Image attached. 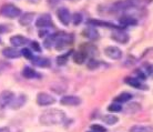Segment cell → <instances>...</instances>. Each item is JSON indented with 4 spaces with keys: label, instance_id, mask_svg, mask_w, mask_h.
<instances>
[{
    "label": "cell",
    "instance_id": "cell-22",
    "mask_svg": "<svg viewBox=\"0 0 153 132\" xmlns=\"http://www.w3.org/2000/svg\"><path fill=\"white\" fill-rule=\"evenodd\" d=\"M130 132H152V128L146 125H133L130 128Z\"/></svg>",
    "mask_w": 153,
    "mask_h": 132
},
{
    "label": "cell",
    "instance_id": "cell-36",
    "mask_svg": "<svg viewBox=\"0 0 153 132\" xmlns=\"http://www.w3.org/2000/svg\"><path fill=\"white\" fill-rule=\"evenodd\" d=\"M0 132H10V130H9V128L4 127V128H0Z\"/></svg>",
    "mask_w": 153,
    "mask_h": 132
},
{
    "label": "cell",
    "instance_id": "cell-5",
    "mask_svg": "<svg viewBox=\"0 0 153 132\" xmlns=\"http://www.w3.org/2000/svg\"><path fill=\"white\" fill-rule=\"evenodd\" d=\"M58 19L60 20L65 26H69L70 21H71V13L65 7L59 8L57 10Z\"/></svg>",
    "mask_w": 153,
    "mask_h": 132
},
{
    "label": "cell",
    "instance_id": "cell-30",
    "mask_svg": "<svg viewBox=\"0 0 153 132\" xmlns=\"http://www.w3.org/2000/svg\"><path fill=\"white\" fill-rule=\"evenodd\" d=\"M91 130L94 132H107V129L102 125H100V124H92Z\"/></svg>",
    "mask_w": 153,
    "mask_h": 132
},
{
    "label": "cell",
    "instance_id": "cell-6",
    "mask_svg": "<svg viewBox=\"0 0 153 132\" xmlns=\"http://www.w3.org/2000/svg\"><path fill=\"white\" fill-rule=\"evenodd\" d=\"M104 53L107 57H109L110 59H113V60H119L122 57V51L119 49L118 47L114 46H109L104 49Z\"/></svg>",
    "mask_w": 153,
    "mask_h": 132
},
{
    "label": "cell",
    "instance_id": "cell-29",
    "mask_svg": "<svg viewBox=\"0 0 153 132\" xmlns=\"http://www.w3.org/2000/svg\"><path fill=\"white\" fill-rule=\"evenodd\" d=\"M52 46H54V35L49 36V37L46 39V41H45V47H46V48L50 49Z\"/></svg>",
    "mask_w": 153,
    "mask_h": 132
},
{
    "label": "cell",
    "instance_id": "cell-7",
    "mask_svg": "<svg viewBox=\"0 0 153 132\" xmlns=\"http://www.w3.org/2000/svg\"><path fill=\"white\" fill-rule=\"evenodd\" d=\"M13 97H15V94L11 91H9V90L2 91V92L0 93V109H4L7 105H10Z\"/></svg>",
    "mask_w": 153,
    "mask_h": 132
},
{
    "label": "cell",
    "instance_id": "cell-8",
    "mask_svg": "<svg viewBox=\"0 0 153 132\" xmlns=\"http://www.w3.org/2000/svg\"><path fill=\"white\" fill-rule=\"evenodd\" d=\"M36 26L38 28H47L51 27L52 26V19H51V16L48 13L41 15L39 17L37 21H36Z\"/></svg>",
    "mask_w": 153,
    "mask_h": 132
},
{
    "label": "cell",
    "instance_id": "cell-15",
    "mask_svg": "<svg viewBox=\"0 0 153 132\" xmlns=\"http://www.w3.org/2000/svg\"><path fill=\"white\" fill-rule=\"evenodd\" d=\"M120 23L124 27L126 26H135V24H138V20L135 19L133 16L124 15L120 18Z\"/></svg>",
    "mask_w": 153,
    "mask_h": 132
},
{
    "label": "cell",
    "instance_id": "cell-34",
    "mask_svg": "<svg viewBox=\"0 0 153 132\" xmlns=\"http://www.w3.org/2000/svg\"><path fill=\"white\" fill-rule=\"evenodd\" d=\"M31 48L35 51H37V52H39V51L41 50V48H40V46H39V43L37 41H32L31 42Z\"/></svg>",
    "mask_w": 153,
    "mask_h": 132
},
{
    "label": "cell",
    "instance_id": "cell-18",
    "mask_svg": "<svg viewBox=\"0 0 153 132\" xmlns=\"http://www.w3.org/2000/svg\"><path fill=\"white\" fill-rule=\"evenodd\" d=\"M31 60H32L31 62H32L35 66H38V67H48L50 65V61L47 58H41V57H33V58L31 59Z\"/></svg>",
    "mask_w": 153,
    "mask_h": 132
},
{
    "label": "cell",
    "instance_id": "cell-16",
    "mask_svg": "<svg viewBox=\"0 0 153 132\" xmlns=\"http://www.w3.org/2000/svg\"><path fill=\"white\" fill-rule=\"evenodd\" d=\"M10 42L12 43V46H15L16 48H17V47L25 46V44L28 42V39L22 37V36L17 35V36H13V37L10 38Z\"/></svg>",
    "mask_w": 153,
    "mask_h": 132
},
{
    "label": "cell",
    "instance_id": "cell-1",
    "mask_svg": "<svg viewBox=\"0 0 153 132\" xmlns=\"http://www.w3.org/2000/svg\"><path fill=\"white\" fill-rule=\"evenodd\" d=\"M65 119V112L60 109H48L43 111L39 118L40 123L43 125H54L62 123Z\"/></svg>",
    "mask_w": 153,
    "mask_h": 132
},
{
    "label": "cell",
    "instance_id": "cell-24",
    "mask_svg": "<svg viewBox=\"0 0 153 132\" xmlns=\"http://www.w3.org/2000/svg\"><path fill=\"white\" fill-rule=\"evenodd\" d=\"M126 82L128 83V85H132L133 88H137V89H143V88H142L143 85H141V82L139 81L138 79H134V78H126Z\"/></svg>",
    "mask_w": 153,
    "mask_h": 132
},
{
    "label": "cell",
    "instance_id": "cell-10",
    "mask_svg": "<svg viewBox=\"0 0 153 132\" xmlns=\"http://www.w3.org/2000/svg\"><path fill=\"white\" fill-rule=\"evenodd\" d=\"M111 38L113 39L114 41H117V42H119V43H122V44L126 43L128 41H129V39H130L128 33L123 32V31H120V30L114 31V32L112 33Z\"/></svg>",
    "mask_w": 153,
    "mask_h": 132
},
{
    "label": "cell",
    "instance_id": "cell-9",
    "mask_svg": "<svg viewBox=\"0 0 153 132\" xmlns=\"http://www.w3.org/2000/svg\"><path fill=\"white\" fill-rule=\"evenodd\" d=\"M60 103L62 105H79L81 103V99L76 96H65L61 98Z\"/></svg>",
    "mask_w": 153,
    "mask_h": 132
},
{
    "label": "cell",
    "instance_id": "cell-26",
    "mask_svg": "<svg viewBox=\"0 0 153 132\" xmlns=\"http://www.w3.org/2000/svg\"><path fill=\"white\" fill-rule=\"evenodd\" d=\"M99 66H100V62L98 60H96V59H90L88 61V63H87V67L90 70H96Z\"/></svg>",
    "mask_w": 153,
    "mask_h": 132
},
{
    "label": "cell",
    "instance_id": "cell-21",
    "mask_svg": "<svg viewBox=\"0 0 153 132\" xmlns=\"http://www.w3.org/2000/svg\"><path fill=\"white\" fill-rule=\"evenodd\" d=\"M132 99V94L128 92H123L121 94H119L118 97L115 98L114 101L115 102H119V103H123V102H128V101H130Z\"/></svg>",
    "mask_w": 153,
    "mask_h": 132
},
{
    "label": "cell",
    "instance_id": "cell-32",
    "mask_svg": "<svg viewBox=\"0 0 153 132\" xmlns=\"http://www.w3.org/2000/svg\"><path fill=\"white\" fill-rule=\"evenodd\" d=\"M70 54L69 53H67L65 54V56H60V57H58L57 58V61H58V65H65V62H67V60H68V56Z\"/></svg>",
    "mask_w": 153,
    "mask_h": 132
},
{
    "label": "cell",
    "instance_id": "cell-31",
    "mask_svg": "<svg viewBox=\"0 0 153 132\" xmlns=\"http://www.w3.org/2000/svg\"><path fill=\"white\" fill-rule=\"evenodd\" d=\"M20 52H21V56H23L25 58H27V59H32V58H33V56H32V52H31L29 49H27V48L22 49V50L20 51Z\"/></svg>",
    "mask_w": 153,
    "mask_h": 132
},
{
    "label": "cell",
    "instance_id": "cell-23",
    "mask_svg": "<svg viewBox=\"0 0 153 132\" xmlns=\"http://www.w3.org/2000/svg\"><path fill=\"white\" fill-rule=\"evenodd\" d=\"M22 76L25 78H27V79H32L33 77L37 76V73H36L35 70L30 68V67H25L22 70Z\"/></svg>",
    "mask_w": 153,
    "mask_h": 132
},
{
    "label": "cell",
    "instance_id": "cell-19",
    "mask_svg": "<svg viewBox=\"0 0 153 132\" xmlns=\"http://www.w3.org/2000/svg\"><path fill=\"white\" fill-rule=\"evenodd\" d=\"M85 59H87V53L84 51H78L73 54V61L78 65H82L85 61Z\"/></svg>",
    "mask_w": 153,
    "mask_h": 132
},
{
    "label": "cell",
    "instance_id": "cell-13",
    "mask_svg": "<svg viewBox=\"0 0 153 132\" xmlns=\"http://www.w3.org/2000/svg\"><path fill=\"white\" fill-rule=\"evenodd\" d=\"M33 18H35V13L33 12H26V13H23L19 18V23L21 26H23V27L29 26L33 21Z\"/></svg>",
    "mask_w": 153,
    "mask_h": 132
},
{
    "label": "cell",
    "instance_id": "cell-28",
    "mask_svg": "<svg viewBox=\"0 0 153 132\" xmlns=\"http://www.w3.org/2000/svg\"><path fill=\"white\" fill-rule=\"evenodd\" d=\"M71 20H72V23L74 24V26H78V24L81 23V21H82V15L76 12V13L71 17Z\"/></svg>",
    "mask_w": 153,
    "mask_h": 132
},
{
    "label": "cell",
    "instance_id": "cell-12",
    "mask_svg": "<svg viewBox=\"0 0 153 132\" xmlns=\"http://www.w3.org/2000/svg\"><path fill=\"white\" fill-rule=\"evenodd\" d=\"M26 101H27V97L23 96V94H20L18 97H13L11 103L9 105H11L12 109H19L26 103Z\"/></svg>",
    "mask_w": 153,
    "mask_h": 132
},
{
    "label": "cell",
    "instance_id": "cell-3",
    "mask_svg": "<svg viewBox=\"0 0 153 132\" xmlns=\"http://www.w3.org/2000/svg\"><path fill=\"white\" fill-rule=\"evenodd\" d=\"M72 36L67 33H54V47L57 50H62L68 44L72 42Z\"/></svg>",
    "mask_w": 153,
    "mask_h": 132
},
{
    "label": "cell",
    "instance_id": "cell-37",
    "mask_svg": "<svg viewBox=\"0 0 153 132\" xmlns=\"http://www.w3.org/2000/svg\"><path fill=\"white\" fill-rule=\"evenodd\" d=\"M87 132H94V131H87Z\"/></svg>",
    "mask_w": 153,
    "mask_h": 132
},
{
    "label": "cell",
    "instance_id": "cell-2",
    "mask_svg": "<svg viewBox=\"0 0 153 132\" xmlns=\"http://www.w3.org/2000/svg\"><path fill=\"white\" fill-rule=\"evenodd\" d=\"M0 15L6 17V18H9V19H13V18L19 17L21 15V10H20V8H18L15 4H4L1 7V9H0Z\"/></svg>",
    "mask_w": 153,
    "mask_h": 132
},
{
    "label": "cell",
    "instance_id": "cell-11",
    "mask_svg": "<svg viewBox=\"0 0 153 132\" xmlns=\"http://www.w3.org/2000/svg\"><path fill=\"white\" fill-rule=\"evenodd\" d=\"M2 54H4V57L8 59H16V58H19L20 56H21V52L19 50H17L16 48H4V50H2Z\"/></svg>",
    "mask_w": 153,
    "mask_h": 132
},
{
    "label": "cell",
    "instance_id": "cell-27",
    "mask_svg": "<svg viewBox=\"0 0 153 132\" xmlns=\"http://www.w3.org/2000/svg\"><path fill=\"white\" fill-rule=\"evenodd\" d=\"M108 110L110 112H120L122 110V105H120L119 103H111L108 107Z\"/></svg>",
    "mask_w": 153,
    "mask_h": 132
},
{
    "label": "cell",
    "instance_id": "cell-35",
    "mask_svg": "<svg viewBox=\"0 0 153 132\" xmlns=\"http://www.w3.org/2000/svg\"><path fill=\"white\" fill-rule=\"evenodd\" d=\"M47 1H48L50 4H52V6H53V4H57L58 2H59V0H47Z\"/></svg>",
    "mask_w": 153,
    "mask_h": 132
},
{
    "label": "cell",
    "instance_id": "cell-33",
    "mask_svg": "<svg viewBox=\"0 0 153 132\" xmlns=\"http://www.w3.org/2000/svg\"><path fill=\"white\" fill-rule=\"evenodd\" d=\"M11 31V28L9 27V24H0V33H6Z\"/></svg>",
    "mask_w": 153,
    "mask_h": 132
},
{
    "label": "cell",
    "instance_id": "cell-25",
    "mask_svg": "<svg viewBox=\"0 0 153 132\" xmlns=\"http://www.w3.org/2000/svg\"><path fill=\"white\" fill-rule=\"evenodd\" d=\"M102 120H103V122L109 124V125H112V124L117 123V122L119 121V119H118V116H113V114H108V116L102 118Z\"/></svg>",
    "mask_w": 153,
    "mask_h": 132
},
{
    "label": "cell",
    "instance_id": "cell-20",
    "mask_svg": "<svg viewBox=\"0 0 153 132\" xmlns=\"http://www.w3.org/2000/svg\"><path fill=\"white\" fill-rule=\"evenodd\" d=\"M89 24L92 26H100V27H109V28H119L118 26H114L113 23L101 21V20H89Z\"/></svg>",
    "mask_w": 153,
    "mask_h": 132
},
{
    "label": "cell",
    "instance_id": "cell-17",
    "mask_svg": "<svg viewBox=\"0 0 153 132\" xmlns=\"http://www.w3.org/2000/svg\"><path fill=\"white\" fill-rule=\"evenodd\" d=\"M141 110V105L137 103V102H132V103H129L126 108L123 109V111L126 113V114H135L137 112H139Z\"/></svg>",
    "mask_w": 153,
    "mask_h": 132
},
{
    "label": "cell",
    "instance_id": "cell-4",
    "mask_svg": "<svg viewBox=\"0 0 153 132\" xmlns=\"http://www.w3.org/2000/svg\"><path fill=\"white\" fill-rule=\"evenodd\" d=\"M56 102L54 97L47 92H39L37 94V103L39 105H50Z\"/></svg>",
    "mask_w": 153,
    "mask_h": 132
},
{
    "label": "cell",
    "instance_id": "cell-14",
    "mask_svg": "<svg viewBox=\"0 0 153 132\" xmlns=\"http://www.w3.org/2000/svg\"><path fill=\"white\" fill-rule=\"evenodd\" d=\"M82 33H83V36L85 38L90 39V40H97V39L99 38V32L97 31L96 28H93V27L85 28Z\"/></svg>",
    "mask_w": 153,
    "mask_h": 132
}]
</instances>
